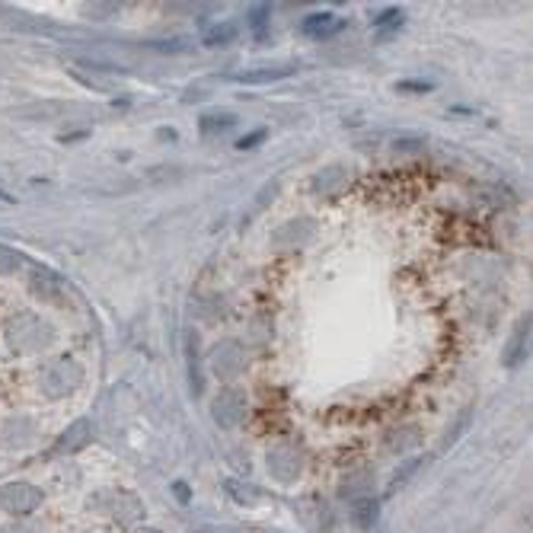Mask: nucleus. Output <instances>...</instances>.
I'll use <instances>...</instances> for the list:
<instances>
[{"label": "nucleus", "instance_id": "1", "mask_svg": "<svg viewBox=\"0 0 533 533\" xmlns=\"http://www.w3.org/2000/svg\"><path fill=\"white\" fill-rule=\"evenodd\" d=\"M294 67H265V71H243L237 74L233 80L237 83H275V80H284V77H291Z\"/></svg>", "mask_w": 533, "mask_h": 533}, {"label": "nucleus", "instance_id": "2", "mask_svg": "<svg viewBox=\"0 0 533 533\" xmlns=\"http://www.w3.org/2000/svg\"><path fill=\"white\" fill-rule=\"evenodd\" d=\"M214 125H217V128H230V125H233V115H224V118H211V115H205V118H202V131H205V134H211V128H214Z\"/></svg>", "mask_w": 533, "mask_h": 533}, {"label": "nucleus", "instance_id": "3", "mask_svg": "<svg viewBox=\"0 0 533 533\" xmlns=\"http://www.w3.org/2000/svg\"><path fill=\"white\" fill-rule=\"evenodd\" d=\"M399 86H403V90H431V83H418V80H406Z\"/></svg>", "mask_w": 533, "mask_h": 533}]
</instances>
